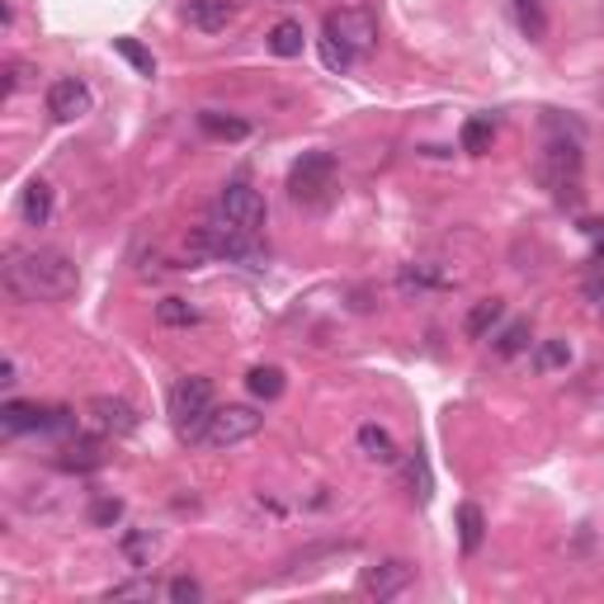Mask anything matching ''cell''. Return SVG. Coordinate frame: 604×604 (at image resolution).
Masks as SVG:
<instances>
[{
  "label": "cell",
  "mask_w": 604,
  "mask_h": 604,
  "mask_svg": "<svg viewBox=\"0 0 604 604\" xmlns=\"http://www.w3.org/2000/svg\"><path fill=\"white\" fill-rule=\"evenodd\" d=\"M5 293L14 302H61L81 289V269H76L71 256H61L53 246H24L5 256Z\"/></svg>",
  "instance_id": "6da1fadb"
},
{
  "label": "cell",
  "mask_w": 604,
  "mask_h": 604,
  "mask_svg": "<svg viewBox=\"0 0 604 604\" xmlns=\"http://www.w3.org/2000/svg\"><path fill=\"white\" fill-rule=\"evenodd\" d=\"M213 411H217L213 378L189 373V378H180V383L170 388V425H175V435H180V439L199 444L203 430H209V421H213Z\"/></svg>",
  "instance_id": "7a4b0ae2"
},
{
  "label": "cell",
  "mask_w": 604,
  "mask_h": 604,
  "mask_svg": "<svg viewBox=\"0 0 604 604\" xmlns=\"http://www.w3.org/2000/svg\"><path fill=\"white\" fill-rule=\"evenodd\" d=\"M534 180L558 203H567V194H577V184H581V142L567 137V133L548 137L544 152H538V161H534Z\"/></svg>",
  "instance_id": "3957f363"
},
{
  "label": "cell",
  "mask_w": 604,
  "mask_h": 604,
  "mask_svg": "<svg viewBox=\"0 0 604 604\" xmlns=\"http://www.w3.org/2000/svg\"><path fill=\"white\" fill-rule=\"evenodd\" d=\"M194 256H199V260H232V265H250V269H256V260H260V236L232 227L227 217L213 213V217L194 232Z\"/></svg>",
  "instance_id": "277c9868"
},
{
  "label": "cell",
  "mask_w": 604,
  "mask_h": 604,
  "mask_svg": "<svg viewBox=\"0 0 604 604\" xmlns=\"http://www.w3.org/2000/svg\"><path fill=\"white\" fill-rule=\"evenodd\" d=\"M289 199L302 203V209H326L336 199V156L302 152L289 170Z\"/></svg>",
  "instance_id": "5b68a950"
},
{
  "label": "cell",
  "mask_w": 604,
  "mask_h": 604,
  "mask_svg": "<svg viewBox=\"0 0 604 604\" xmlns=\"http://www.w3.org/2000/svg\"><path fill=\"white\" fill-rule=\"evenodd\" d=\"M0 425L5 435H61L71 430V411L67 406H38V402H5L0 406Z\"/></svg>",
  "instance_id": "8992f818"
},
{
  "label": "cell",
  "mask_w": 604,
  "mask_h": 604,
  "mask_svg": "<svg viewBox=\"0 0 604 604\" xmlns=\"http://www.w3.org/2000/svg\"><path fill=\"white\" fill-rule=\"evenodd\" d=\"M260 425H265V416H260L256 406H217L199 444H209V449H232V444L256 439Z\"/></svg>",
  "instance_id": "52a82bcc"
},
{
  "label": "cell",
  "mask_w": 604,
  "mask_h": 604,
  "mask_svg": "<svg viewBox=\"0 0 604 604\" xmlns=\"http://www.w3.org/2000/svg\"><path fill=\"white\" fill-rule=\"evenodd\" d=\"M217 217H227L232 227H242L250 236H260L265 232V194L260 189H250V184H227L217 194Z\"/></svg>",
  "instance_id": "ba28073f"
},
{
  "label": "cell",
  "mask_w": 604,
  "mask_h": 604,
  "mask_svg": "<svg viewBox=\"0 0 604 604\" xmlns=\"http://www.w3.org/2000/svg\"><path fill=\"white\" fill-rule=\"evenodd\" d=\"M322 34H331L336 43H345L349 53H369V47L378 43V20L369 10H359V5H349V10H331L326 14V24H322Z\"/></svg>",
  "instance_id": "9c48e42d"
},
{
  "label": "cell",
  "mask_w": 604,
  "mask_h": 604,
  "mask_svg": "<svg viewBox=\"0 0 604 604\" xmlns=\"http://www.w3.org/2000/svg\"><path fill=\"white\" fill-rule=\"evenodd\" d=\"M90 109H94V94L81 76H61V81L47 86V114L57 123H76V119H86Z\"/></svg>",
  "instance_id": "30bf717a"
},
{
  "label": "cell",
  "mask_w": 604,
  "mask_h": 604,
  "mask_svg": "<svg viewBox=\"0 0 604 604\" xmlns=\"http://www.w3.org/2000/svg\"><path fill=\"white\" fill-rule=\"evenodd\" d=\"M411 585V567L402 558H388V562H378V567H363V577H359V591L369 595V600H396Z\"/></svg>",
  "instance_id": "8fae6325"
},
{
  "label": "cell",
  "mask_w": 604,
  "mask_h": 604,
  "mask_svg": "<svg viewBox=\"0 0 604 604\" xmlns=\"http://www.w3.org/2000/svg\"><path fill=\"white\" fill-rule=\"evenodd\" d=\"M184 20H189V29H199V34H227L236 24V0H189Z\"/></svg>",
  "instance_id": "7c38bea8"
},
{
  "label": "cell",
  "mask_w": 604,
  "mask_h": 604,
  "mask_svg": "<svg viewBox=\"0 0 604 604\" xmlns=\"http://www.w3.org/2000/svg\"><path fill=\"white\" fill-rule=\"evenodd\" d=\"M90 416L104 435H133L137 430V411L123 402V396H94L90 402Z\"/></svg>",
  "instance_id": "4fadbf2b"
},
{
  "label": "cell",
  "mask_w": 604,
  "mask_h": 604,
  "mask_svg": "<svg viewBox=\"0 0 604 604\" xmlns=\"http://www.w3.org/2000/svg\"><path fill=\"white\" fill-rule=\"evenodd\" d=\"M355 439H359V454H363V458H373V463H383V468H392L396 458H402V454H396V444H392V435L383 430V425H373V421H369V425H359V435H355Z\"/></svg>",
  "instance_id": "5bb4252c"
},
{
  "label": "cell",
  "mask_w": 604,
  "mask_h": 604,
  "mask_svg": "<svg viewBox=\"0 0 604 604\" xmlns=\"http://www.w3.org/2000/svg\"><path fill=\"white\" fill-rule=\"evenodd\" d=\"M20 217L29 222V227H47V217H53V189H47L43 180L24 184V194H20Z\"/></svg>",
  "instance_id": "9a60e30c"
},
{
  "label": "cell",
  "mask_w": 604,
  "mask_h": 604,
  "mask_svg": "<svg viewBox=\"0 0 604 604\" xmlns=\"http://www.w3.org/2000/svg\"><path fill=\"white\" fill-rule=\"evenodd\" d=\"M482 538H486V515H482V505L463 501V505H458V544H463L468 558H472L477 548H482Z\"/></svg>",
  "instance_id": "2e32d148"
},
{
  "label": "cell",
  "mask_w": 604,
  "mask_h": 604,
  "mask_svg": "<svg viewBox=\"0 0 604 604\" xmlns=\"http://www.w3.org/2000/svg\"><path fill=\"white\" fill-rule=\"evenodd\" d=\"M269 53L275 57H302V43H307V34H302V20H279L275 29H269Z\"/></svg>",
  "instance_id": "e0dca14e"
},
{
  "label": "cell",
  "mask_w": 604,
  "mask_h": 604,
  "mask_svg": "<svg viewBox=\"0 0 604 604\" xmlns=\"http://www.w3.org/2000/svg\"><path fill=\"white\" fill-rule=\"evenodd\" d=\"M199 128L209 133V137H222V142H242V137H250V123H246V119L217 114V109H203V114H199Z\"/></svg>",
  "instance_id": "ac0fdd59"
},
{
  "label": "cell",
  "mask_w": 604,
  "mask_h": 604,
  "mask_svg": "<svg viewBox=\"0 0 604 604\" xmlns=\"http://www.w3.org/2000/svg\"><path fill=\"white\" fill-rule=\"evenodd\" d=\"M505 316V302L501 298H482V302H472V312H468V322H463V331L472 340H486V331L496 326Z\"/></svg>",
  "instance_id": "d6986e66"
},
{
  "label": "cell",
  "mask_w": 604,
  "mask_h": 604,
  "mask_svg": "<svg viewBox=\"0 0 604 604\" xmlns=\"http://www.w3.org/2000/svg\"><path fill=\"white\" fill-rule=\"evenodd\" d=\"M246 388H250V396H260V402H279L283 396V369H275V363H256V369L246 373Z\"/></svg>",
  "instance_id": "ffe728a7"
},
{
  "label": "cell",
  "mask_w": 604,
  "mask_h": 604,
  "mask_svg": "<svg viewBox=\"0 0 604 604\" xmlns=\"http://www.w3.org/2000/svg\"><path fill=\"white\" fill-rule=\"evenodd\" d=\"M458 142H463V152H468V156H486V152H491V142H496V123H491L486 114H477V119L463 123Z\"/></svg>",
  "instance_id": "44dd1931"
},
{
  "label": "cell",
  "mask_w": 604,
  "mask_h": 604,
  "mask_svg": "<svg viewBox=\"0 0 604 604\" xmlns=\"http://www.w3.org/2000/svg\"><path fill=\"white\" fill-rule=\"evenodd\" d=\"M396 283H402V293H425V289H449V275H439L435 265H406Z\"/></svg>",
  "instance_id": "7402d4cb"
},
{
  "label": "cell",
  "mask_w": 604,
  "mask_h": 604,
  "mask_svg": "<svg viewBox=\"0 0 604 604\" xmlns=\"http://www.w3.org/2000/svg\"><path fill=\"white\" fill-rule=\"evenodd\" d=\"M123 558H128L137 571L142 567H152V552H156V534L152 529H128V534H123Z\"/></svg>",
  "instance_id": "603a6c76"
},
{
  "label": "cell",
  "mask_w": 604,
  "mask_h": 604,
  "mask_svg": "<svg viewBox=\"0 0 604 604\" xmlns=\"http://www.w3.org/2000/svg\"><path fill=\"white\" fill-rule=\"evenodd\" d=\"M100 463H104V454H100V444L94 439H71L67 449H61V468L86 472V468H100Z\"/></svg>",
  "instance_id": "cb8c5ba5"
},
{
  "label": "cell",
  "mask_w": 604,
  "mask_h": 604,
  "mask_svg": "<svg viewBox=\"0 0 604 604\" xmlns=\"http://www.w3.org/2000/svg\"><path fill=\"white\" fill-rule=\"evenodd\" d=\"M156 322L161 326H194L199 307L194 302H184V298H166V302H156Z\"/></svg>",
  "instance_id": "d4e9b609"
},
{
  "label": "cell",
  "mask_w": 604,
  "mask_h": 604,
  "mask_svg": "<svg viewBox=\"0 0 604 604\" xmlns=\"http://www.w3.org/2000/svg\"><path fill=\"white\" fill-rule=\"evenodd\" d=\"M114 53H119L123 61H128V67H133L137 76H156V57H152L137 38H114Z\"/></svg>",
  "instance_id": "484cf974"
},
{
  "label": "cell",
  "mask_w": 604,
  "mask_h": 604,
  "mask_svg": "<svg viewBox=\"0 0 604 604\" xmlns=\"http://www.w3.org/2000/svg\"><path fill=\"white\" fill-rule=\"evenodd\" d=\"M567 363H571V345L567 340H544V345H538V355H534L538 373H558V369H567Z\"/></svg>",
  "instance_id": "4316f807"
},
{
  "label": "cell",
  "mask_w": 604,
  "mask_h": 604,
  "mask_svg": "<svg viewBox=\"0 0 604 604\" xmlns=\"http://www.w3.org/2000/svg\"><path fill=\"white\" fill-rule=\"evenodd\" d=\"M515 14H519V29H524L529 38H544V34H548L544 0H515Z\"/></svg>",
  "instance_id": "83f0119b"
},
{
  "label": "cell",
  "mask_w": 604,
  "mask_h": 604,
  "mask_svg": "<svg viewBox=\"0 0 604 604\" xmlns=\"http://www.w3.org/2000/svg\"><path fill=\"white\" fill-rule=\"evenodd\" d=\"M316 47H322V61H326V71H349V67H355V53H349L345 43H336L331 34H322V38H316Z\"/></svg>",
  "instance_id": "f1b7e54d"
},
{
  "label": "cell",
  "mask_w": 604,
  "mask_h": 604,
  "mask_svg": "<svg viewBox=\"0 0 604 604\" xmlns=\"http://www.w3.org/2000/svg\"><path fill=\"white\" fill-rule=\"evenodd\" d=\"M524 345H529V322H511V326H505L501 336H496V355L511 359V355H519Z\"/></svg>",
  "instance_id": "f546056e"
},
{
  "label": "cell",
  "mask_w": 604,
  "mask_h": 604,
  "mask_svg": "<svg viewBox=\"0 0 604 604\" xmlns=\"http://www.w3.org/2000/svg\"><path fill=\"white\" fill-rule=\"evenodd\" d=\"M166 600H175V604H199V600H203V585H199L194 577H175V581L166 585Z\"/></svg>",
  "instance_id": "4dcf8cb0"
},
{
  "label": "cell",
  "mask_w": 604,
  "mask_h": 604,
  "mask_svg": "<svg viewBox=\"0 0 604 604\" xmlns=\"http://www.w3.org/2000/svg\"><path fill=\"white\" fill-rule=\"evenodd\" d=\"M406 472H411V486H416V491H411V496H416V501L425 505V501H430V468H425V458L416 454V458H411V468H406Z\"/></svg>",
  "instance_id": "1f68e13d"
},
{
  "label": "cell",
  "mask_w": 604,
  "mask_h": 604,
  "mask_svg": "<svg viewBox=\"0 0 604 604\" xmlns=\"http://www.w3.org/2000/svg\"><path fill=\"white\" fill-rule=\"evenodd\" d=\"M156 595V581H123L109 591V600H152Z\"/></svg>",
  "instance_id": "d6a6232c"
},
{
  "label": "cell",
  "mask_w": 604,
  "mask_h": 604,
  "mask_svg": "<svg viewBox=\"0 0 604 604\" xmlns=\"http://www.w3.org/2000/svg\"><path fill=\"white\" fill-rule=\"evenodd\" d=\"M119 515H123V505H119V501H94V511H90L94 524H114Z\"/></svg>",
  "instance_id": "836d02e7"
},
{
  "label": "cell",
  "mask_w": 604,
  "mask_h": 604,
  "mask_svg": "<svg viewBox=\"0 0 604 604\" xmlns=\"http://www.w3.org/2000/svg\"><path fill=\"white\" fill-rule=\"evenodd\" d=\"M0 383H5V388L20 383V363H14V359H5V369H0Z\"/></svg>",
  "instance_id": "e575fe53"
}]
</instances>
